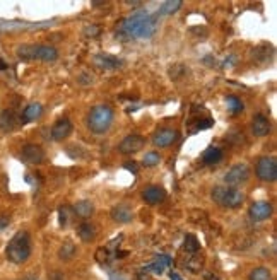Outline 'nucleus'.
I'll use <instances>...</instances> for the list:
<instances>
[{"label": "nucleus", "mask_w": 277, "mask_h": 280, "mask_svg": "<svg viewBox=\"0 0 277 280\" xmlns=\"http://www.w3.org/2000/svg\"><path fill=\"white\" fill-rule=\"evenodd\" d=\"M127 5H134V7H137V5H140L138 2H127Z\"/></svg>", "instance_id": "obj_38"}, {"label": "nucleus", "mask_w": 277, "mask_h": 280, "mask_svg": "<svg viewBox=\"0 0 277 280\" xmlns=\"http://www.w3.org/2000/svg\"><path fill=\"white\" fill-rule=\"evenodd\" d=\"M125 169H129V171H132V172H137V168L134 166V164H125Z\"/></svg>", "instance_id": "obj_35"}, {"label": "nucleus", "mask_w": 277, "mask_h": 280, "mask_svg": "<svg viewBox=\"0 0 277 280\" xmlns=\"http://www.w3.org/2000/svg\"><path fill=\"white\" fill-rule=\"evenodd\" d=\"M17 55L24 60H41V62H55L59 58L57 48L48 45H22L17 48Z\"/></svg>", "instance_id": "obj_3"}, {"label": "nucleus", "mask_w": 277, "mask_h": 280, "mask_svg": "<svg viewBox=\"0 0 277 280\" xmlns=\"http://www.w3.org/2000/svg\"><path fill=\"white\" fill-rule=\"evenodd\" d=\"M111 280H127V279H125V277H122V275L113 274V275H111Z\"/></svg>", "instance_id": "obj_36"}, {"label": "nucleus", "mask_w": 277, "mask_h": 280, "mask_svg": "<svg viewBox=\"0 0 277 280\" xmlns=\"http://www.w3.org/2000/svg\"><path fill=\"white\" fill-rule=\"evenodd\" d=\"M144 200L147 203H151V205H156V203L163 202L164 197H166V193H164V190L161 186H149L144 190Z\"/></svg>", "instance_id": "obj_15"}, {"label": "nucleus", "mask_w": 277, "mask_h": 280, "mask_svg": "<svg viewBox=\"0 0 277 280\" xmlns=\"http://www.w3.org/2000/svg\"><path fill=\"white\" fill-rule=\"evenodd\" d=\"M84 34H86V36H98L99 29L96 28V26H86V29H84Z\"/></svg>", "instance_id": "obj_29"}, {"label": "nucleus", "mask_w": 277, "mask_h": 280, "mask_svg": "<svg viewBox=\"0 0 277 280\" xmlns=\"http://www.w3.org/2000/svg\"><path fill=\"white\" fill-rule=\"evenodd\" d=\"M75 253V246L72 243H65L64 246L59 249V256L60 260H70Z\"/></svg>", "instance_id": "obj_26"}, {"label": "nucleus", "mask_w": 277, "mask_h": 280, "mask_svg": "<svg viewBox=\"0 0 277 280\" xmlns=\"http://www.w3.org/2000/svg\"><path fill=\"white\" fill-rule=\"evenodd\" d=\"M185 249H187L188 253H197L200 249V244H199V239L195 236H192V234H187L185 236Z\"/></svg>", "instance_id": "obj_24"}, {"label": "nucleus", "mask_w": 277, "mask_h": 280, "mask_svg": "<svg viewBox=\"0 0 277 280\" xmlns=\"http://www.w3.org/2000/svg\"><path fill=\"white\" fill-rule=\"evenodd\" d=\"M111 217H113V221L127 224V222H130L134 219V214L132 210L129 209V205H117L111 210Z\"/></svg>", "instance_id": "obj_16"}, {"label": "nucleus", "mask_w": 277, "mask_h": 280, "mask_svg": "<svg viewBox=\"0 0 277 280\" xmlns=\"http://www.w3.org/2000/svg\"><path fill=\"white\" fill-rule=\"evenodd\" d=\"M156 260H157V262H161L163 265H166V267H169V265L173 263L171 258H169L168 255H159V256H156Z\"/></svg>", "instance_id": "obj_30"}, {"label": "nucleus", "mask_w": 277, "mask_h": 280, "mask_svg": "<svg viewBox=\"0 0 277 280\" xmlns=\"http://www.w3.org/2000/svg\"><path fill=\"white\" fill-rule=\"evenodd\" d=\"M159 161H161V157L159 154H156V152H149V154H145L144 156V166H149V168H152V166H156V164H159Z\"/></svg>", "instance_id": "obj_27"}, {"label": "nucleus", "mask_w": 277, "mask_h": 280, "mask_svg": "<svg viewBox=\"0 0 277 280\" xmlns=\"http://www.w3.org/2000/svg\"><path fill=\"white\" fill-rule=\"evenodd\" d=\"M257 178L262 179V181L272 183L277 179V163L274 157H262V159L257 163L255 168Z\"/></svg>", "instance_id": "obj_6"}, {"label": "nucleus", "mask_w": 277, "mask_h": 280, "mask_svg": "<svg viewBox=\"0 0 277 280\" xmlns=\"http://www.w3.org/2000/svg\"><path fill=\"white\" fill-rule=\"evenodd\" d=\"M145 145V139L142 135H137V133H132V135H127L125 139L120 142L118 145V151L122 154H136L140 149H144Z\"/></svg>", "instance_id": "obj_8"}, {"label": "nucleus", "mask_w": 277, "mask_h": 280, "mask_svg": "<svg viewBox=\"0 0 277 280\" xmlns=\"http://www.w3.org/2000/svg\"><path fill=\"white\" fill-rule=\"evenodd\" d=\"M157 31V16H152L147 10H138L127 17L120 24V34L127 38L147 40Z\"/></svg>", "instance_id": "obj_1"}, {"label": "nucleus", "mask_w": 277, "mask_h": 280, "mask_svg": "<svg viewBox=\"0 0 277 280\" xmlns=\"http://www.w3.org/2000/svg\"><path fill=\"white\" fill-rule=\"evenodd\" d=\"M182 5H183V2H180V0H169V2H164L163 5H161L159 12H157V16H171V14H175Z\"/></svg>", "instance_id": "obj_21"}, {"label": "nucleus", "mask_w": 277, "mask_h": 280, "mask_svg": "<svg viewBox=\"0 0 277 280\" xmlns=\"http://www.w3.org/2000/svg\"><path fill=\"white\" fill-rule=\"evenodd\" d=\"M67 212H69V209H60V224L62 225H65V224H67V221H69Z\"/></svg>", "instance_id": "obj_31"}, {"label": "nucleus", "mask_w": 277, "mask_h": 280, "mask_svg": "<svg viewBox=\"0 0 277 280\" xmlns=\"http://www.w3.org/2000/svg\"><path fill=\"white\" fill-rule=\"evenodd\" d=\"M21 157H22V161L28 164H40V163H43V159H45V152L40 145L28 144L22 147Z\"/></svg>", "instance_id": "obj_10"}, {"label": "nucleus", "mask_w": 277, "mask_h": 280, "mask_svg": "<svg viewBox=\"0 0 277 280\" xmlns=\"http://www.w3.org/2000/svg\"><path fill=\"white\" fill-rule=\"evenodd\" d=\"M212 200L221 207H224V209H238L243 203L245 195L243 191L236 190V188L215 186L212 190Z\"/></svg>", "instance_id": "obj_5"}, {"label": "nucleus", "mask_w": 277, "mask_h": 280, "mask_svg": "<svg viewBox=\"0 0 277 280\" xmlns=\"http://www.w3.org/2000/svg\"><path fill=\"white\" fill-rule=\"evenodd\" d=\"M15 114L12 110H5L0 113V128L3 130V132H10V130H14L15 126Z\"/></svg>", "instance_id": "obj_18"}, {"label": "nucleus", "mask_w": 277, "mask_h": 280, "mask_svg": "<svg viewBox=\"0 0 277 280\" xmlns=\"http://www.w3.org/2000/svg\"><path fill=\"white\" fill-rule=\"evenodd\" d=\"M70 133H72V123H70V120H67V118H62V120H59L52 126V139L57 142L67 139Z\"/></svg>", "instance_id": "obj_13"}, {"label": "nucleus", "mask_w": 277, "mask_h": 280, "mask_svg": "<svg viewBox=\"0 0 277 280\" xmlns=\"http://www.w3.org/2000/svg\"><path fill=\"white\" fill-rule=\"evenodd\" d=\"M252 128L257 137H265L271 132V121H269V118L264 116V114H257V116L253 118Z\"/></svg>", "instance_id": "obj_14"}, {"label": "nucleus", "mask_w": 277, "mask_h": 280, "mask_svg": "<svg viewBox=\"0 0 277 280\" xmlns=\"http://www.w3.org/2000/svg\"><path fill=\"white\" fill-rule=\"evenodd\" d=\"M248 216H250L252 221H255V222L267 221V219L272 216V203H269V202H255L252 207H250Z\"/></svg>", "instance_id": "obj_11"}, {"label": "nucleus", "mask_w": 277, "mask_h": 280, "mask_svg": "<svg viewBox=\"0 0 277 280\" xmlns=\"http://www.w3.org/2000/svg\"><path fill=\"white\" fill-rule=\"evenodd\" d=\"M77 234H79V237H80L82 241L89 243V241L94 239V236H96L94 225L89 224V222H84V224L79 225V229H77Z\"/></svg>", "instance_id": "obj_20"}, {"label": "nucleus", "mask_w": 277, "mask_h": 280, "mask_svg": "<svg viewBox=\"0 0 277 280\" xmlns=\"http://www.w3.org/2000/svg\"><path fill=\"white\" fill-rule=\"evenodd\" d=\"M9 217L7 216H0V231H2V229H5L7 225H9Z\"/></svg>", "instance_id": "obj_33"}, {"label": "nucleus", "mask_w": 277, "mask_h": 280, "mask_svg": "<svg viewBox=\"0 0 277 280\" xmlns=\"http://www.w3.org/2000/svg\"><path fill=\"white\" fill-rule=\"evenodd\" d=\"M5 68H7V63L3 62L2 58H0V70H5Z\"/></svg>", "instance_id": "obj_37"}, {"label": "nucleus", "mask_w": 277, "mask_h": 280, "mask_svg": "<svg viewBox=\"0 0 277 280\" xmlns=\"http://www.w3.org/2000/svg\"><path fill=\"white\" fill-rule=\"evenodd\" d=\"M250 280H272V272L265 267H259L250 272Z\"/></svg>", "instance_id": "obj_23"}, {"label": "nucleus", "mask_w": 277, "mask_h": 280, "mask_svg": "<svg viewBox=\"0 0 277 280\" xmlns=\"http://www.w3.org/2000/svg\"><path fill=\"white\" fill-rule=\"evenodd\" d=\"M7 260L15 265L24 263L31 256V237L26 231H19L5 248Z\"/></svg>", "instance_id": "obj_2"}, {"label": "nucleus", "mask_w": 277, "mask_h": 280, "mask_svg": "<svg viewBox=\"0 0 277 280\" xmlns=\"http://www.w3.org/2000/svg\"><path fill=\"white\" fill-rule=\"evenodd\" d=\"M176 139H178V132H176V130L163 128L159 130V132H156V135H154L152 139V144L156 145V147H168V145H171Z\"/></svg>", "instance_id": "obj_12"}, {"label": "nucleus", "mask_w": 277, "mask_h": 280, "mask_svg": "<svg viewBox=\"0 0 277 280\" xmlns=\"http://www.w3.org/2000/svg\"><path fill=\"white\" fill-rule=\"evenodd\" d=\"M169 280H183V279L180 277L178 274H175V272H171V274H169Z\"/></svg>", "instance_id": "obj_34"}, {"label": "nucleus", "mask_w": 277, "mask_h": 280, "mask_svg": "<svg viewBox=\"0 0 277 280\" xmlns=\"http://www.w3.org/2000/svg\"><path fill=\"white\" fill-rule=\"evenodd\" d=\"M74 210L77 212V216L79 217H89L92 212H94V205H92L91 202L84 200V202H77Z\"/></svg>", "instance_id": "obj_22"}, {"label": "nucleus", "mask_w": 277, "mask_h": 280, "mask_svg": "<svg viewBox=\"0 0 277 280\" xmlns=\"http://www.w3.org/2000/svg\"><path fill=\"white\" fill-rule=\"evenodd\" d=\"M92 63L101 70H117V68L122 67V60L110 55V53H96L92 56Z\"/></svg>", "instance_id": "obj_9"}, {"label": "nucleus", "mask_w": 277, "mask_h": 280, "mask_svg": "<svg viewBox=\"0 0 277 280\" xmlns=\"http://www.w3.org/2000/svg\"><path fill=\"white\" fill-rule=\"evenodd\" d=\"M96 256H98V262H106V258H108V251H106V249H99V251L98 253H96Z\"/></svg>", "instance_id": "obj_32"}, {"label": "nucleus", "mask_w": 277, "mask_h": 280, "mask_svg": "<svg viewBox=\"0 0 277 280\" xmlns=\"http://www.w3.org/2000/svg\"><path fill=\"white\" fill-rule=\"evenodd\" d=\"M111 121H113V110L106 105H99L91 110L87 123L94 133H105L110 128Z\"/></svg>", "instance_id": "obj_4"}, {"label": "nucleus", "mask_w": 277, "mask_h": 280, "mask_svg": "<svg viewBox=\"0 0 277 280\" xmlns=\"http://www.w3.org/2000/svg\"><path fill=\"white\" fill-rule=\"evenodd\" d=\"M164 268H166V265H163L161 262H154V263H151V265H147V267H144V270L142 272H152V274H163L164 272Z\"/></svg>", "instance_id": "obj_28"}, {"label": "nucleus", "mask_w": 277, "mask_h": 280, "mask_svg": "<svg viewBox=\"0 0 277 280\" xmlns=\"http://www.w3.org/2000/svg\"><path fill=\"white\" fill-rule=\"evenodd\" d=\"M226 103H228V108L233 114H238L243 111V103H241L238 98H234V96H229V98L226 99Z\"/></svg>", "instance_id": "obj_25"}, {"label": "nucleus", "mask_w": 277, "mask_h": 280, "mask_svg": "<svg viewBox=\"0 0 277 280\" xmlns=\"http://www.w3.org/2000/svg\"><path fill=\"white\" fill-rule=\"evenodd\" d=\"M41 113H43V108H41L40 103H31V105L26 106L24 111H22V123L34 121L36 118L41 116Z\"/></svg>", "instance_id": "obj_17"}, {"label": "nucleus", "mask_w": 277, "mask_h": 280, "mask_svg": "<svg viewBox=\"0 0 277 280\" xmlns=\"http://www.w3.org/2000/svg\"><path fill=\"white\" fill-rule=\"evenodd\" d=\"M250 178V168L246 164H236L224 174V181L231 186L243 185Z\"/></svg>", "instance_id": "obj_7"}, {"label": "nucleus", "mask_w": 277, "mask_h": 280, "mask_svg": "<svg viewBox=\"0 0 277 280\" xmlns=\"http://www.w3.org/2000/svg\"><path fill=\"white\" fill-rule=\"evenodd\" d=\"M222 157H224V154H222L221 149H217V147H209L206 152H204L202 161H204V164L210 166V164H217V163H221Z\"/></svg>", "instance_id": "obj_19"}]
</instances>
